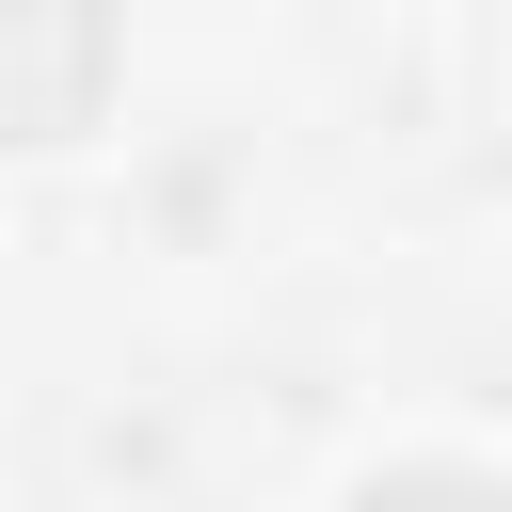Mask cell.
<instances>
[{
	"mask_svg": "<svg viewBox=\"0 0 512 512\" xmlns=\"http://www.w3.org/2000/svg\"><path fill=\"white\" fill-rule=\"evenodd\" d=\"M352 512H512V496H480V480H368Z\"/></svg>",
	"mask_w": 512,
	"mask_h": 512,
	"instance_id": "1",
	"label": "cell"
}]
</instances>
